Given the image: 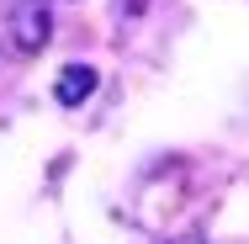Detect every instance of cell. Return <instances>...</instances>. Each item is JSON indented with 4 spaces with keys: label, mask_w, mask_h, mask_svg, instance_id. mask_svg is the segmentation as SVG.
Instances as JSON below:
<instances>
[{
    "label": "cell",
    "mask_w": 249,
    "mask_h": 244,
    "mask_svg": "<svg viewBox=\"0 0 249 244\" xmlns=\"http://www.w3.org/2000/svg\"><path fill=\"white\" fill-rule=\"evenodd\" d=\"M90 91H96V69H85V64H69V69L58 75V101H64V106H80Z\"/></svg>",
    "instance_id": "6da1fadb"
},
{
    "label": "cell",
    "mask_w": 249,
    "mask_h": 244,
    "mask_svg": "<svg viewBox=\"0 0 249 244\" xmlns=\"http://www.w3.org/2000/svg\"><path fill=\"white\" fill-rule=\"evenodd\" d=\"M43 38H48V16H27L21 21V48H37Z\"/></svg>",
    "instance_id": "7a4b0ae2"
}]
</instances>
